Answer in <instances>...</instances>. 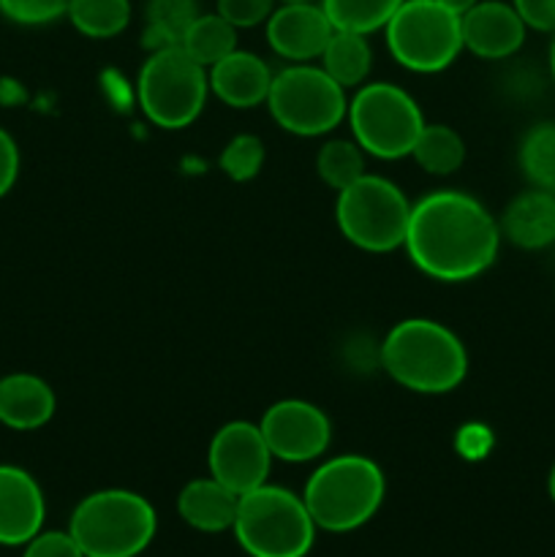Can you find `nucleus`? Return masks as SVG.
<instances>
[{
    "mask_svg": "<svg viewBox=\"0 0 555 557\" xmlns=\"http://www.w3.org/2000/svg\"><path fill=\"white\" fill-rule=\"evenodd\" d=\"M550 69H553V79H555V33H553V44H550Z\"/></svg>",
    "mask_w": 555,
    "mask_h": 557,
    "instance_id": "obj_35",
    "label": "nucleus"
},
{
    "mask_svg": "<svg viewBox=\"0 0 555 557\" xmlns=\"http://www.w3.org/2000/svg\"><path fill=\"white\" fill-rule=\"evenodd\" d=\"M272 457L283 462H308L326 451L332 428L326 413L308 400H281L267 408L259 424Z\"/></svg>",
    "mask_w": 555,
    "mask_h": 557,
    "instance_id": "obj_12",
    "label": "nucleus"
},
{
    "mask_svg": "<svg viewBox=\"0 0 555 557\" xmlns=\"http://www.w3.org/2000/svg\"><path fill=\"white\" fill-rule=\"evenodd\" d=\"M526 27L555 33V0H511Z\"/></svg>",
    "mask_w": 555,
    "mask_h": 557,
    "instance_id": "obj_32",
    "label": "nucleus"
},
{
    "mask_svg": "<svg viewBox=\"0 0 555 557\" xmlns=\"http://www.w3.org/2000/svg\"><path fill=\"white\" fill-rule=\"evenodd\" d=\"M316 172L330 188H348L365 174V150L351 139L326 141L316 156Z\"/></svg>",
    "mask_w": 555,
    "mask_h": 557,
    "instance_id": "obj_27",
    "label": "nucleus"
},
{
    "mask_svg": "<svg viewBox=\"0 0 555 557\" xmlns=\"http://www.w3.org/2000/svg\"><path fill=\"white\" fill-rule=\"evenodd\" d=\"M71 0H0V14L16 25H49L69 11Z\"/></svg>",
    "mask_w": 555,
    "mask_h": 557,
    "instance_id": "obj_29",
    "label": "nucleus"
},
{
    "mask_svg": "<svg viewBox=\"0 0 555 557\" xmlns=\"http://www.w3.org/2000/svg\"><path fill=\"white\" fill-rule=\"evenodd\" d=\"M381 364L392 381L419 395H446L468 373L460 337L430 319H406L392 326L381 343Z\"/></svg>",
    "mask_w": 555,
    "mask_h": 557,
    "instance_id": "obj_2",
    "label": "nucleus"
},
{
    "mask_svg": "<svg viewBox=\"0 0 555 557\" xmlns=\"http://www.w3.org/2000/svg\"><path fill=\"white\" fill-rule=\"evenodd\" d=\"M239 495L218 479H196L180 490L177 511L190 528L201 533H223L234 528Z\"/></svg>",
    "mask_w": 555,
    "mask_h": 557,
    "instance_id": "obj_19",
    "label": "nucleus"
},
{
    "mask_svg": "<svg viewBox=\"0 0 555 557\" xmlns=\"http://www.w3.org/2000/svg\"><path fill=\"white\" fill-rule=\"evenodd\" d=\"M145 16V44L163 49L183 41V33L199 16V9L196 0H147Z\"/></svg>",
    "mask_w": 555,
    "mask_h": 557,
    "instance_id": "obj_25",
    "label": "nucleus"
},
{
    "mask_svg": "<svg viewBox=\"0 0 555 557\" xmlns=\"http://www.w3.org/2000/svg\"><path fill=\"white\" fill-rule=\"evenodd\" d=\"M370 60L373 54H370V44L362 33L335 30L321 52V69L346 90V87L362 85L370 71Z\"/></svg>",
    "mask_w": 555,
    "mask_h": 557,
    "instance_id": "obj_20",
    "label": "nucleus"
},
{
    "mask_svg": "<svg viewBox=\"0 0 555 557\" xmlns=\"http://www.w3.org/2000/svg\"><path fill=\"white\" fill-rule=\"evenodd\" d=\"M439 3L444 5L446 11H452V14L462 16V14H466L468 9H473V5H477L479 0H439Z\"/></svg>",
    "mask_w": 555,
    "mask_h": 557,
    "instance_id": "obj_34",
    "label": "nucleus"
},
{
    "mask_svg": "<svg viewBox=\"0 0 555 557\" xmlns=\"http://www.w3.org/2000/svg\"><path fill=\"white\" fill-rule=\"evenodd\" d=\"M234 536L250 557H305L313 547L316 522L292 490L261 484L239 495Z\"/></svg>",
    "mask_w": 555,
    "mask_h": 557,
    "instance_id": "obj_5",
    "label": "nucleus"
},
{
    "mask_svg": "<svg viewBox=\"0 0 555 557\" xmlns=\"http://www.w3.org/2000/svg\"><path fill=\"white\" fill-rule=\"evenodd\" d=\"M501 228L482 201L462 190H435L411 205L406 248L408 259L444 283L479 277L498 256Z\"/></svg>",
    "mask_w": 555,
    "mask_h": 557,
    "instance_id": "obj_1",
    "label": "nucleus"
},
{
    "mask_svg": "<svg viewBox=\"0 0 555 557\" xmlns=\"http://www.w3.org/2000/svg\"><path fill=\"white\" fill-rule=\"evenodd\" d=\"M52 386L33 373H11L0 379V424L9 430H38L54 417Z\"/></svg>",
    "mask_w": 555,
    "mask_h": 557,
    "instance_id": "obj_17",
    "label": "nucleus"
},
{
    "mask_svg": "<svg viewBox=\"0 0 555 557\" xmlns=\"http://www.w3.org/2000/svg\"><path fill=\"white\" fill-rule=\"evenodd\" d=\"M462 49L482 60H504L526 41V22L515 5L501 0H479L460 16Z\"/></svg>",
    "mask_w": 555,
    "mask_h": 557,
    "instance_id": "obj_14",
    "label": "nucleus"
},
{
    "mask_svg": "<svg viewBox=\"0 0 555 557\" xmlns=\"http://www.w3.org/2000/svg\"><path fill=\"white\" fill-rule=\"evenodd\" d=\"M346 114L354 141L368 156L381 158V161L411 156L419 131L424 128L417 101L403 87L390 85V82L365 85L348 103Z\"/></svg>",
    "mask_w": 555,
    "mask_h": 557,
    "instance_id": "obj_8",
    "label": "nucleus"
},
{
    "mask_svg": "<svg viewBox=\"0 0 555 557\" xmlns=\"http://www.w3.org/2000/svg\"><path fill=\"white\" fill-rule=\"evenodd\" d=\"M210 90L207 69L196 63L180 44L152 49L136 79L141 112L158 128L180 131L201 114Z\"/></svg>",
    "mask_w": 555,
    "mask_h": 557,
    "instance_id": "obj_6",
    "label": "nucleus"
},
{
    "mask_svg": "<svg viewBox=\"0 0 555 557\" xmlns=\"http://www.w3.org/2000/svg\"><path fill=\"white\" fill-rule=\"evenodd\" d=\"M16 177H20V147L9 131L0 128V199L14 188Z\"/></svg>",
    "mask_w": 555,
    "mask_h": 557,
    "instance_id": "obj_33",
    "label": "nucleus"
},
{
    "mask_svg": "<svg viewBox=\"0 0 555 557\" xmlns=\"http://www.w3.org/2000/svg\"><path fill=\"white\" fill-rule=\"evenodd\" d=\"M411 156L428 174H452L466 161V145H462L460 134L452 131L449 125L424 123Z\"/></svg>",
    "mask_w": 555,
    "mask_h": 557,
    "instance_id": "obj_22",
    "label": "nucleus"
},
{
    "mask_svg": "<svg viewBox=\"0 0 555 557\" xmlns=\"http://www.w3.org/2000/svg\"><path fill=\"white\" fill-rule=\"evenodd\" d=\"M267 107L283 131L297 136H321L337 128L348 103L343 87L319 65L297 63L272 76Z\"/></svg>",
    "mask_w": 555,
    "mask_h": 557,
    "instance_id": "obj_10",
    "label": "nucleus"
},
{
    "mask_svg": "<svg viewBox=\"0 0 555 557\" xmlns=\"http://www.w3.org/2000/svg\"><path fill=\"white\" fill-rule=\"evenodd\" d=\"M281 3H316V0H281Z\"/></svg>",
    "mask_w": 555,
    "mask_h": 557,
    "instance_id": "obj_37",
    "label": "nucleus"
},
{
    "mask_svg": "<svg viewBox=\"0 0 555 557\" xmlns=\"http://www.w3.org/2000/svg\"><path fill=\"white\" fill-rule=\"evenodd\" d=\"M180 47L201 63L205 69H212L218 60L232 54L237 49V27L223 20L221 14H199L183 33Z\"/></svg>",
    "mask_w": 555,
    "mask_h": 557,
    "instance_id": "obj_21",
    "label": "nucleus"
},
{
    "mask_svg": "<svg viewBox=\"0 0 555 557\" xmlns=\"http://www.w3.org/2000/svg\"><path fill=\"white\" fill-rule=\"evenodd\" d=\"M332 33L335 27L319 3H283L267 20V44L294 63L321 58Z\"/></svg>",
    "mask_w": 555,
    "mask_h": 557,
    "instance_id": "obj_13",
    "label": "nucleus"
},
{
    "mask_svg": "<svg viewBox=\"0 0 555 557\" xmlns=\"http://www.w3.org/2000/svg\"><path fill=\"white\" fill-rule=\"evenodd\" d=\"M501 232L517 248H547L555 243V194L536 188L511 199L501 218Z\"/></svg>",
    "mask_w": 555,
    "mask_h": 557,
    "instance_id": "obj_18",
    "label": "nucleus"
},
{
    "mask_svg": "<svg viewBox=\"0 0 555 557\" xmlns=\"http://www.w3.org/2000/svg\"><path fill=\"white\" fill-rule=\"evenodd\" d=\"M403 0H321V9L330 16L335 30L368 33L381 30L392 20Z\"/></svg>",
    "mask_w": 555,
    "mask_h": 557,
    "instance_id": "obj_23",
    "label": "nucleus"
},
{
    "mask_svg": "<svg viewBox=\"0 0 555 557\" xmlns=\"http://www.w3.org/2000/svg\"><path fill=\"white\" fill-rule=\"evenodd\" d=\"M550 498L555 500V466H553V471H550Z\"/></svg>",
    "mask_w": 555,
    "mask_h": 557,
    "instance_id": "obj_36",
    "label": "nucleus"
},
{
    "mask_svg": "<svg viewBox=\"0 0 555 557\" xmlns=\"http://www.w3.org/2000/svg\"><path fill=\"white\" fill-rule=\"evenodd\" d=\"M386 482L381 468L362 455H341L326 460L305 484V506L316 528L348 533L373 520L384 504Z\"/></svg>",
    "mask_w": 555,
    "mask_h": 557,
    "instance_id": "obj_3",
    "label": "nucleus"
},
{
    "mask_svg": "<svg viewBox=\"0 0 555 557\" xmlns=\"http://www.w3.org/2000/svg\"><path fill=\"white\" fill-rule=\"evenodd\" d=\"M207 79H210V90L226 107L234 109H250L264 103L272 85L270 65L259 54L243 52V49H234L212 69H207Z\"/></svg>",
    "mask_w": 555,
    "mask_h": 557,
    "instance_id": "obj_16",
    "label": "nucleus"
},
{
    "mask_svg": "<svg viewBox=\"0 0 555 557\" xmlns=\"http://www.w3.org/2000/svg\"><path fill=\"white\" fill-rule=\"evenodd\" d=\"M384 30L392 58L417 74L444 71L462 49L460 16L439 0H403Z\"/></svg>",
    "mask_w": 555,
    "mask_h": 557,
    "instance_id": "obj_9",
    "label": "nucleus"
},
{
    "mask_svg": "<svg viewBox=\"0 0 555 557\" xmlns=\"http://www.w3.org/2000/svg\"><path fill=\"white\" fill-rule=\"evenodd\" d=\"M520 166L536 188L555 194V123L528 131L520 145Z\"/></svg>",
    "mask_w": 555,
    "mask_h": 557,
    "instance_id": "obj_26",
    "label": "nucleus"
},
{
    "mask_svg": "<svg viewBox=\"0 0 555 557\" xmlns=\"http://www.w3.org/2000/svg\"><path fill=\"white\" fill-rule=\"evenodd\" d=\"M65 16L87 38H112L131 22L128 0H71Z\"/></svg>",
    "mask_w": 555,
    "mask_h": 557,
    "instance_id": "obj_24",
    "label": "nucleus"
},
{
    "mask_svg": "<svg viewBox=\"0 0 555 557\" xmlns=\"http://www.w3.org/2000/svg\"><path fill=\"white\" fill-rule=\"evenodd\" d=\"M261 163H264V145L254 134L234 136L221 152L223 174L229 180H234V183H248V180H254L261 172Z\"/></svg>",
    "mask_w": 555,
    "mask_h": 557,
    "instance_id": "obj_28",
    "label": "nucleus"
},
{
    "mask_svg": "<svg viewBox=\"0 0 555 557\" xmlns=\"http://www.w3.org/2000/svg\"><path fill=\"white\" fill-rule=\"evenodd\" d=\"M275 0H218V14L234 27H256L270 20Z\"/></svg>",
    "mask_w": 555,
    "mask_h": 557,
    "instance_id": "obj_30",
    "label": "nucleus"
},
{
    "mask_svg": "<svg viewBox=\"0 0 555 557\" xmlns=\"http://www.w3.org/2000/svg\"><path fill=\"white\" fill-rule=\"evenodd\" d=\"M156 509L128 490H101L82 500L69 533L85 557H136L156 536Z\"/></svg>",
    "mask_w": 555,
    "mask_h": 557,
    "instance_id": "obj_4",
    "label": "nucleus"
},
{
    "mask_svg": "<svg viewBox=\"0 0 555 557\" xmlns=\"http://www.w3.org/2000/svg\"><path fill=\"white\" fill-rule=\"evenodd\" d=\"M47 504L36 479L16 466H0V544L25 547L38 536Z\"/></svg>",
    "mask_w": 555,
    "mask_h": 557,
    "instance_id": "obj_15",
    "label": "nucleus"
},
{
    "mask_svg": "<svg viewBox=\"0 0 555 557\" xmlns=\"http://www.w3.org/2000/svg\"><path fill=\"white\" fill-rule=\"evenodd\" d=\"M22 557H85L82 555L79 544L74 542L71 533L60 531H47L33 536L25 544V555Z\"/></svg>",
    "mask_w": 555,
    "mask_h": 557,
    "instance_id": "obj_31",
    "label": "nucleus"
},
{
    "mask_svg": "<svg viewBox=\"0 0 555 557\" xmlns=\"http://www.w3.org/2000/svg\"><path fill=\"white\" fill-rule=\"evenodd\" d=\"M210 476L218 479L232 493L245 495L250 490L267 484L272 466V451L261 435L259 424L237 419L229 422L212 435L210 451H207Z\"/></svg>",
    "mask_w": 555,
    "mask_h": 557,
    "instance_id": "obj_11",
    "label": "nucleus"
},
{
    "mask_svg": "<svg viewBox=\"0 0 555 557\" xmlns=\"http://www.w3.org/2000/svg\"><path fill=\"white\" fill-rule=\"evenodd\" d=\"M411 205L392 180L362 174L337 190L335 221L343 237L370 253H390L406 243Z\"/></svg>",
    "mask_w": 555,
    "mask_h": 557,
    "instance_id": "obj_7",
    "label": "nucleus"
}]
</instances>
